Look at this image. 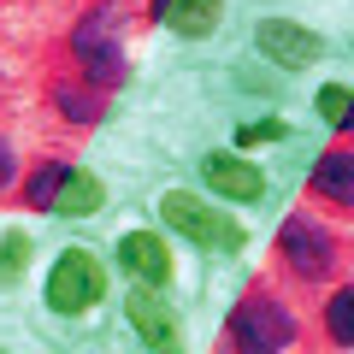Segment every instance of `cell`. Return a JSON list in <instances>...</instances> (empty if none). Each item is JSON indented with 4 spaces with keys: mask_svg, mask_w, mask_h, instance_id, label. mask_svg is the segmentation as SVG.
I'll use <instances>...</instances> for the list:
<instances>
[{
    "mask_svg": "<svg viewBox=\"0 0 354 354\" xmlns=\"http://www.w3.org/2000/svg\"><path fill=\"white\" fill-rule=\"evenodd\" d=\"M225 337H230V354H283V348L295 342V319L283 313L278 301L248 295V301H236Z\"/></svg>",
    "mask_w": 354,
    "mask_h": 354,
    "instance_id": "1",
    "label": "cell"
},
{
    "mask_svg": "<svg viewBox=\"0 0 354 354\" xmlns=\"http://www.w3.org/2000/svg\"><path fill=\"white\" fill-rule=\"evenodd\" d=\"M106 295V272H101V260L88 248H65L59 254V266L48 272V307L53 313H65V319H77V313H88V307Z\"/></svg>",
    "mask_w": 354,
    "mask_h": 354,
    "instance_id": "2",
    "label": "cell"
},
{
    "mask_svg": "<svg viewBox=\"0 0 354 354\" xmlns=\"http://www.w3.org/2000/svg\"><path fill=\"white\" fill-rule=\"evenodd\" d=\"M160 213H165V225H171L177 236H189L195 248H242V225H236V218L213 213L207 201H195V195H183V189L165 195Z\"/></svg>",
    "mask_w": 354,
    "mask_h": 354,
    "instance_id": "3",
    "label": "cell"
},
{
    "mask_svg": "<svg viewBox=\"0 0 354 354\" xmlns=\"http://www.w3.org/2000/svg\"><path fill=\"white\" fill-rule=\"evenodd\" d=\"M254 48H260V59L283 65V71H307V65L325 59V41L307 24H290V18H266V24L254 30Z\"/></svg>",
    "mask_w": 354,
    "mask_h": 354,
    "instance_id": "4",
    "label": "cell"
},
{
    "mask_svg": "<svg viewBox=\"0 0 354 354\" xmlns=\"http://www.w3.org/2000/svg\"><path fill=\"white\" fill-rule=\"evenodd\" d=\"M278 248H283V260H290L301 278H325L330 260H337V242H330V230L313 225V218H290V225L278 230Z\"/></svg>",
    "mask_w": 354,
    "mask_h": 354,
    "instance_id": "5",
    "label": "cell"
},
{
    "mask_svg": "<svg viewBox=\"0 0 354 354\" xmlns=\"http://www.w3.org/2000/svg\"><path fill=\"white\" fill-rule=\"evenodd\" d=\"M201 183L213 195H225V201H260V195H266L260 165H248L242 153H207V160H201Z\"/></svg>",
    "mask_w": 354,
    "mask_h": 354,
    "instance_id": "6",
    "label": "cell"
},
{
    "mask_svg": "<svg viewBox=\"0 0 354 354\" xmlns=\"http://www.w3.org/2000/svg\"><path fill=\"white\" fill-rule=\"evenodd\" d=\"M124 313H130V325H136V337L142 342H153L160 354H183V330H177V313L160 301V295H130L124 301Z\"/></svg>",
    "mask_w": 354,
    "mask_h": 354,
    "instance_id": "7",
    "label": "cell"
},
{
    "mask_svg": "<svg viewBox=\"0 0 354 354\" xmlns=\"http://www.w3.org/2000/svg\"><path fill=\"white\" fill-rule=\"evenodd\" d=\"M101 30H106V18H101V12H95L83 30H77V59H83L88 83H124V48H118L113 36L101 41Z\"/></svg>",
    "mask_w": 354,
    "mask_h": 354,
    "instance_id": "8",
    "label": "cell"
},
{
    "mask_svg": "<svg viewBox=\"0 0 354 354\" xmlns=\"http://www.w3.org/2000/svg\"><path fill=\"white\" fill-rule=\"evenodd\" d=\"M118 260H124V272L136 283H148V290H160V283L171 278V254H165V242L153 236V230H130V236L118 242Z\"/></svg>",
    "mask_w": 354,
    "mask_h": 354,
    "instance_id": "9",
    "label": "cell"
},
{
    "mask_svg": "<svg viewBox=\"0 0 354 354\" xmlns=\"http://www.w3.org/2000/svg\"><path fill=\"white\" fill-rule=\"evenodd\" d=\"M218 12H225V0H153V18L177 36H213L218 30Z\"/></svg>",
    "mask_w": 354,
    "mask_h": 354,
    "instance_id": "10",
    "label": "cell"
},
{
    "mask_svg": "<svg viewBox=\"0 0 354 354\" xmlns=\"http://www.w3.org/2000/svg\"><path fill=\"white\" fill-rule=\"evenodd\" d=\"M313 195L354 207V153H325V160L313 165Z\"/></svg>",
    "mask_w": 354,
    "mask_h": 354,
    "instance_id": "11",
    "label": "cell"
},
{
    "mask_svg": "<svg viewBox=\"0 0 354 354\" xmlns=\"http://www.w3.org/2000/svg\"><path fill=\"white\" fill-rule=\"evenodd\" d=\"M95 207H101V177L71 171V165H65V183H59V195H53V213L83 218V213H95Z\"/></svg>",
    "mask_w": 354,
    "mask_h": 354,
    "instance_id": "12",
    "label": "cell"
},
{
    "mask_svg": "<svg viewBox=\"0 0 354 354\" xmlns=\"http://www.w3.org/2000/svg\"><path fill=\"white\" fill-rule=\"evenodd\" d=\"M325 330L342 342V348H354V290H337L325 307Z\"/></svg>",
    "mask_w": 354,
    "mask_h": 354,
    "instance_id": "13",
    "label": "cell"
},
{
    "mask_svg": "<svg viewBox=\"0 0 354 354\" xmlns=\"http://www.w3.org/2000/svg\"><path fill=\"white\" fill-rule=\"evenodd\" d=\"M319 113H325V124H337V130H354V88H342V83L319 88Z\"/></svg>",
    "mask_w": 354,
    "mask_h": 354,
    "instance_id": "14",
    "label": "cell"
},
{
    "mask_svg": "<svg viewBox=\"0 0 354 354\" xmlns=\"http://www.w3.org/2000/svg\"><path fill=\"white\" fill-rule=\"evenodd\" d=\"M30 266V236L24 230H12V236H0V290L6 283H18V272Z\"/></svg>",
    "mask_w": 354,
    "mask_h": 354,
    "instance_id": "15",
    "label": "cell"
},
{
    "mask_svg": "<svg viewBox=\"0 0 354 354\" xmlns=\"http://www.w3.org/2000/svg\"><path fill=\"white\" fill-rule=\"evenodd\" d=\"M59 183H65V165H59V160H53V165H41V171L30 177V207L53 213V195H59Z\"/></svg>",
    "mask_w": 354,
    "mask_h": 354,
    "instance_id": "16",
    "label": "cell"
},
{
    "mask_svg": "<svg viewBox=\"0 0 354 354\" xmlns=\"http://www.w3.org/2000/svg\"><path fill=\"white\" fill-rule=\"evenodd\" d=\"M59 106H65V118H77V124H88V118L101 113V106H95V95H88V88H59Z\"/></svg>",
    "mask_w": 354,
    "mask_h": 354,
    "instance_id": "17",
    "label": "cell"
},
{
    "mask_svg": "<svg viewBox=\"0 0 354 354\" xmlns=\"http://www.w3.org/2000/svg\"><path fill=\"white\" fill-rule=\"evenodd\" d=\"M283 136V124H278V118H266V124H242L236 130V142H242V148H260V142H278Z\"/></svg>",
    "mask_w": 354,
    "mask_h": 354,
    "instance_id": "18",
    "label": "cell"
},
{
    "mask_svg": "<svg viewBox=\"0 0 354 354\" xmlns=\"http://www.w3.org/2000/svg\"><path fill=\"white\" fill-rule=\"evenodd\" d=\"M12 171H18V160H12V148H6V142H0V189H6V183H12Z\"/></svg>",
    "mask_w": 354,
    "mask_h": 354,
    "instance_id": "19",
    "label": "cell"
}]
</instances>
